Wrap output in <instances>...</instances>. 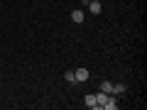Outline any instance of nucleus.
Listing matches in <instances>:
<instances>
[{
    "label": "nucleus",
    "mask_w": 147,
    "mask_h": 110,
    "mask_svg": "<svg viewBox=\"0 0 147 110\" xmlns=\"http://www.w3.org/2000/svg\"><path fill=\"white\" fill-rule=\"evenodd\" d=\"M74 76H76V81H81V83H84V81H88V71H86V68H79V71H74Z\"/></svg>",
    "instance_id": "f03ea898"
},
{
    "label": "nucleus",
    "mask_w": 147,
    "mask_h": 110,
    "mask_svg": "<svg viewBox=\"0 0 147 110\" xmlns=\"http://www.w3.org/2000/svg\"><path fill=\"white\" fill-rule=\"evenodd\" d=\"M84 103L88 105V108H96V93H91V95H86V98H84Z\"/></svg>",
    "instance_id": "39448f33"
},
{
    "label": "nucleus",
    "mask_w": 147,
    "mask_h": 110,
    "mask_svg": "<svg viewBox=\"0 0 147 110\" xmlns=\"http://www.w3.org/2000/svg\"><path fill=\"white\" fill-rule=\"evenodd\" d=\"M100 91H103V93H110V91H113V83H108V81H103V86H100Z\"/></svg>",
    "instance_id": "6e6552de"
},
{
    "label": "nucleus",
    "mask_w": 147,
    "mask_h": 110,
    "mask_svg": "<svg viewBox=\"0 0 147 110\" xmlns=\"http://www.w3.org/2000/svg\"><path fill=\"white\" fill-rule=\"evenodd\" d=\"M88 10L93 12V15H98V12H100V3H98V0H91V3H88Z\"/></svg>",
    "instance_id": "7ed1b4c3"
},
{
    "label": "nucleus",
    "mask_w": 147,
    "mask_h": 110,
    "mask_svg": "<svg viewBox=\"0 0 147 110\" xmlns=\"http://www.w3.org/2000/svg\"><path fill=\"white\" fill-rule=\"evenodd\" d=\"M71 20L74 22H84V12H81V10H74L71 12Z\"/></svg>",
    "instance_id": "423d86ee"
},
{
    "label": "nucleus",
    "mask_w": 147,
    "mask_h": 110,
    "mask_svg": "<svg viewBox=\"0 0 147 110\" xmlns=\"http://www.w3.org/2000/svg\"><path fill=\"white\" fill-rule=\"evenodd\" d=\"M123 91H125V86H123V83H113V91H110V93H115V95H120Z\"/></svg>",
    "instance_id": "0eeeda50"
},
{
    "label": "nucleus",
    "mask_w": 147,
    "mask_h": 110,
    "mask_svg": "<svg viewBox=\"0 0 147 110\" xmlns=\"http://www.w3.org/2000/svg\"><path fill=\"white\" fill-rule=\"evenodd\" d=\"M105 100H108V93H103V91H100V93H96V108H103Z\"/></svg>",
    "instance_id": "f257e3e1"
},
{
    "label": "nucleus",
    "mask_w": 147,
    "mask_h": 110,
    "mask_svg": "<svg viewBox=\"0 0 147 110\" xmlns=\"http://www.w3.org/2000/svg\"><path fill=\"white\" fill-rule=\"evenodd\" d=\"M103 108H105V110H115V108H118V100L108 95V100H105V105H103Z\"/></svg>",
    "instance_id": "20e7f679"
},
{
    "label": "nucleus",
    "mask_w": 147,
    "mask_h": 110,
    "mask_svg": "<svg viewBox=\"0 0 147 110\" xmlns=\"http://www.w3.org/2000/svg\"><path fill=\"white\" fill-rule=\"evenodd\" d=\"M64 78H66L69 83H74V81H76V76H74V71H66V73H64Z\"/></svg>",
    "instance_id": "1a4fd4ad"
}]
</instances>
